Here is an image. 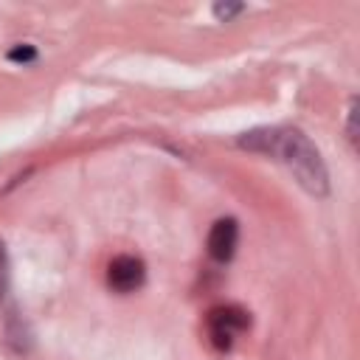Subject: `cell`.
Segmentation results:
<instances>
[{
  "instance_id": "obj_1",
  "label": "cell",
  "mask_w": 360,
  "mask_h": 360,
  "mask_svg": "<svg viewBox=\"0 0 360 360\" xmlns=\"http://www.w3.org/2000/svg\"><path fill=\"white\" fill-rule=\"evenodd\" d=\"M248 152L267 155L278 163H284L301 188H307L315 197L329 194V172L318 152V146L295 127H256L236 141Z\"/></svg>"
},
{
  "instance_id": "obj_2",
  "label": "cell",
  "mask_w": 360,
  "mask_h": 360,
  "mask_svg": "<svg viewBox=\"0 0 360 360\" xmlns=\"http://www.w3.org/2000/svg\"><path fill=\"white\" fill-rule=\"evenodd\" d=\"M250 329V312L242 309L239 304H219L211 307L205 315V335L208 343L217 352H231L236 338Z\"/></svg>"
},
{
  "instance_id": "obj_3",
  "label": "cell",
  "mask_w": 360,
  "mask_h": 360,
  "mask_svg": "<svg viewBox=\"0 0 360 360\" xmlns=\"http://www.w3.org/2000/svg\"><path fill=\"white\" fill-rule=\"evenodd\" d=\"M143 281H146V264H143V259H138V256L124 253V256H115V259L107 264V284H110L115 292H121V295L141 290Z\"/></svg>"
},
{
  "instance_id": "obj_4",
  "label": "cell",
  "mask_w": 360,
  "mask_h": 360,
  "mask_svg": "<svg viewBox=\"0 0 360 360\" xmlns=\"http://www.w3.org/2000/svg\"><path fill=\"white\" fill-rule=\"evenodd\" d=\"M208 256L214 259V262H231L233 259V253H236V245H239V225H236V219L233 217H222V219H217L214 225H211V231H208Z\"/></svg>"
},
{
  "instance_id": "obj_5",
  "label": "cell",
  "mask_w": 360,
  "mask_h": 360,
  "mask_svg": "<svg viewBox=\"0 0 360 360\" xmlns=\"http://www.w3.org/2000/svg\"><path fill=\"white\" fill-rule=\"evenodd\" d=\"M8 59H11V62H20V65H28V62L37 59V48L28 45V42H20V45H14V48L8 51Z\"/></svg>"
},
{
  "instance_id": "obj_6",
  "label": "cell",
  "mask_w": 360,
  "mask_h": 360,
  "mask_svg": "<svg viewBox=\"0 0 360 360\" xmlns=\"http://www.w3.org/2000/svg\"><path fill=\"white\" fill-rule=\"evenodd\" d=\"M211 11H214V17H217L219 22H228L231 17L242 14V11H245V6H242V3H217Z\"/></svg>"
},
{
  "instance_id": "obj_7",
  "label": "cell",
  "mask_w": 360,
  "mask_h": 360,
  "mask_svg": "<svg viewBox=\"0 0 360 360\" xmlns=\"http://www.w3.org/2000/svg\"><path fill=\"white\" fill-rule=\"evenodd\" d=\"M354 121H357V101L352 98L349 101V118H346V138H349L352 146H357V127H354Z\"/></svg>"
},
{
  "instance_id": "obj_8",
  "label": "cell",
  "mask_w": 360,
  "mask_h": 360,
  "mask_svg": "<svg viewBox=\"0 0 360 360\" xmlns=\"http://www.w3.org/2000/svg\"><path fill=\"white\" fill-rule=\"evenodd\" d=\"M8 292V256H6V245L0 242V301Z\"/></svg>"
}]
</instances>
